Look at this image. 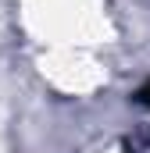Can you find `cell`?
I'll use <instances>...</instances> for the list:
<instances>
[{"instance_id":"cell-1","label":"cell","mask_w":150,"mask_h":153,"mask_svg":"<svg viewBox=\"0 0 150 153\" xmlns=\"http://www.w3.org/2000/svg\"><path fill=\"white\" fill-rule=\"evenodd\" d=\"M136 100H140L143 107H150V82H147V85H143V89H140V93H136Z\"/></svg>"}]
</instances>
